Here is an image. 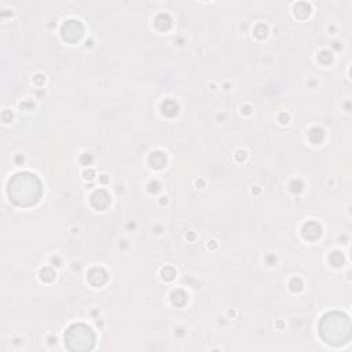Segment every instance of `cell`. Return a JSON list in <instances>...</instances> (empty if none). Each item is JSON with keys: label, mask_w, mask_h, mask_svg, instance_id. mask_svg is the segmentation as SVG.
I'll list each match as a JSON object with an SVG mask.
<instances>
[{"label": "cell", "mask_w": 352, "mask_h": 352, "mask_svg": "<svg viewBox=\"0 0 352 352\" xmlns=\"http://www.w3.org/2000/svg\"><path fill=\"white\" fill-rule=\"evenodd\" d=\"M7 194L15 205L32 206L41 197V183L36 175L19 172L8 180Z\"/></svg>", "instance_id": "obj_1"}, {"label": "cell", "mask_w": 352, "mask_h": 352, "mask_svg": "<svg viewBox=\"0 0 352 352\" xmlns=\"http://www.w3.org/2000/svg\"><path fill=\"white\" fill-rule=\"evenodd\" d=\"M320 334L329 344H345L351 336L349 319L338 312H331L323 316L320 322Z\"/></svg>", "instance_id": "obj_2"}, {"label": "cell", "mask_w": 352, "mask_h": 352, "mask_svg": "<svg viewBox=\"0 0 352 352\" xmlns=\"http://www.w3.org/2000/svg\"><path fill=\"white\" fill-rule=\"evenodd\" d=\"M95 336L92 330L82 323L73 324L65 334V344L72 351H88L94 346Z\"/></svg>", "instance_id": "obj_3"}, {"label": "cell", "mask_w": 352, "mask_h": 352, "mask_svg": "<svg viewBox=\"0 0 352 352\" xmlns=\"http://www.w3.org/2000/svg\"><path fill=\"white\" fill-rule=\"evenodd\" d=\"M62 36L69 41H76L82 36V26L78 21L70 19L62 26Z\"/></svg>", "instance_id": "obj_4"}, {"label": "cell", "mask_w": 352, "mask_h": 352, "mask_svg": "<svg viewBox=\"0 0 352 352\" xmlns=\"http://www.w3.org/2000/svg\"><path fill=\"white\" fill-rule=\"evenodd\" d=\"M100 279L102 280V283H104L106 282V279H107V276H106V272L102 270V268H94V270H91L89 271V274H88V279H89V282H92L94 279Z\"/></svg>", "instance_id": "obj_5"}]
</instances>
